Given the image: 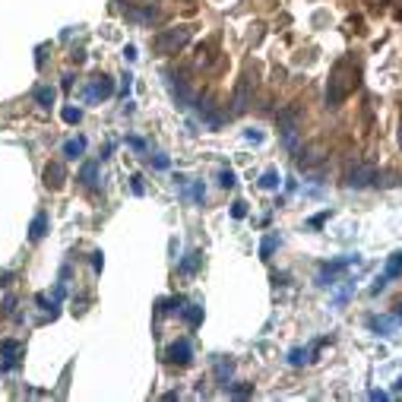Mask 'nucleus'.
<instances>
[{
    "label": "nucleus",
    "mask_w": 402,
    "mask_h": 402,
    "mask_svg": "<svg viewBox=\"0 0 402 402\" xmlns=\"http://www.w3.org/2000/svg\"><path fill=\"white\" fill-rule=\"evenodd\" d=\"M193 200H196V203L206 200V187H203V184H193Z\"/></svg>",
    "instance_id": "bb28decb"
},
{
    "label": "nucleus",
    "mask_w": 402,
    "mask_h": 402,
    "mask_svg": "<svg viewBox=\"0 0 402 402\" xmlns=\"http://www.w3.org/2000/svg\"><path fill=\"white\" fill-rule=\"evenodd\" d=\"M181 317H184L187 326H200V323H203V307L200 304H184L181 307Z\"/></svg>",
    "instance_id": "f8f14e48"
},
{
    "label": "nucleus",
    "mask_w": 402,
    "mask_h": 402,
    "mask_svg": "<svg viewBox=\"0 0 402 402\" xmlns=\"http://www.w3.org/2000/svg\"><path fill=\"white\" fill-rule=\"evenodd\" d=\"M95 177H98V161H85L82 171H80V184L82 187H95Z\"/></svg>",
    "instance_id": "ddd939ff"
},
{
    "label": "nucleus",
    "mask_w": 402,
    "mask_h": 402,
    "mask_svg": "<svg viewBox=\"0 0 402 402\" xmlns=\"http://www.w3.org/2000/svg\"><path fill=\"white\" fill-rule=\"evenodd\" d=\"M124 57H127V61H136V48L127 45V48H124Z\"/></svg>",
    "instance_id": "72a5a7b5"
},
{
    "label": "nucleus",
    "mask_w": 402,
    "mask_h": 402,
    "mask_svg": "<svg viewBox=\"0 0 402 402\" xmlns=\"http://www.w3.org/2000/svg\"><path fill=\"white\" fill-rule=\"evenodd\" d=\"M399 140H402V133H399Z\"/></svg>",
    "instance_id": "58836bf2"
},
{
    "label": "nucleus",
    "mask_w": 402,
    "mask_h": 402,
    "mask_svg": "<svg viewBox=\"0 0 402 402\" xmlns=\"http://www.w3.org/2000/svg\"><path fill=\"white\" fill-rule=\"evenodd\" d=\"M130 190H133L136 196L146 193V187H143V177H140V174H133V177H130Z\"/></svg>",
    "instance_id": "b1692460"
},
{
    "label": "nucleus",
    "mask_w": 402,
    "mask_h": 402,
    "mask_svg": "<svg viewBox=\"0 0 402 402\" xmlns=\"http://www.w3.org/2000/svg\"><path fill=\"white\" fill-rule=\"evenodd\" d=\"M304 358H307V355L301 352V348H292V355H288V361H292V364H301Z\"/></svg>",
    "instance_id": "c85d7f7f"
},
{
    "label": "nucleus",
    "mask_w": 402,
    "mask_h": 402,
    "mask_svg": "<svg viewBox=\"0 0 402 402\" xmlns=\"http://www.w3.org/2000/svg\"><path fill=\"white\" fill-rule=\"evenodd\" d=\"M232 367H235L232 361H219V364H216V374H219V383H222V387H225V390H228V377H232Z\"/></svg>",
    "instance_id": "aec40b11"
},
{
    "label": "nucleus",
    "mask_w": 402,
    "mask_h": 402,
    "mask_svg": "<svg viewBox=\"0 0 402 402\" xmlns=\"http://www.w3.org/2000/svg\"><path fill=\"white\" fill-rule=\"evenodd\" d=\"M260 187H263V190H276V187H279V171H276V168L263 171V177H260Z\"/></svg>",
    "instance_id": "f3484780"
},
{
    "label": "nucleus",
    "mask_w": 402,
    "mask_h": 402,
    "mask_svg": "<svg viewBox=\"0 0 402 402\" xmlns=\"http://www.w3.org/2000/svg\"><path fill=\"white\" fill-rule=\"evenodd\" d=\"M326 219H329V209H326V212H320V216H314V219H311V225H314V228H320Z\"/></svg>",
    "instance_id": "7c9ffc66"
},
{
    "label": "nucleus",
    "mask_w": 402,
    "mask_h": 402,
    "mask_svg": "<svg viewBox=\"0 0 402 402\" xmlns=\"http://www.w3.org/2000/svg\"><path fill=\"white\" fill-rule=\"evenodd\" d=\"M219 187H225V190H228V187H235V171L232 168H222L219 171Z\"/></svg>",
    "instance_id": "5701e85b"
},
{
    "label": "nucleus",
    "mask_w": 402,
    "mask_h": 402,
    "mask_svg": "<svg viewBox=\"0 0 402 402\" xmlns=\"http://www.w3.org/2000/svg\"><path fill=\"white\" fill-rule=\"evenodd\" d=\"M32 95H35V101H38L41 108H51V105H54V98H57V92L51 89V85H38Z\"/></svg>",
    "instance_id": "4468645a"
},
{
    "label": "nucleus",
    "mask_w": 402,
    "mask_h": 402,
    "mask_svg": "<svg viewBox=\"0 0 402 402\" xmlns=\"http://www.w3.org/2000/svg\"><path fill=\"white\" fill-rule=\"evenodd\" d=\"M101 263H105V260H101V253H92V266L101 269Z\"/></svg>",
    "instance_id": "e433bc0d"
},
{
    "label": "nucleus",
    "mask_w": 402,
    "mask_h": 402,
    "mask_svg": "<svg viewBox=\"0 0 402 402\" xmlns=\"http://www.w3.org/2000/svg\"><path fill=\"white\" fill-rule=\"evenodd\" d=\"M244 136H247V143H263V133L260 130H247Z\"/></svg>",
    "instance_id": "2f4dec72"
},
{
    "label": "nucleus",
    "mask_w": 402,
    "mask_h": 402,
    "mask_svg": "<svg viewBox=\"0 0 402 402\" xmlns=\"http://www.w3.org/2000/svg\"><path fill=\"white\" fill-rule=\"evenodd\" d=\"M111 92H114V82H111L108 76H95V80L85 85V95L89 98H108Z\"/></svg>",
    "instance_id": "6e6552de"
},
{
    "label": "nucleus",
    "mask_w": 402,
    "mask_h": 402,
    "mask_svg": "<svg viewBox=\"0 0 402 402\" xmlns=\"http://www.w3.org/2000/svg\"><path fill=\"white\" fill-rule=\"evenodd\" d=\"M279 247V238L276 235H269V238H263V244H260V260H269L272 250Z\"/></svg>",
    "instance_id": "a211bd4d"
},
{
    "label": "nucleus",
    "mask_w": 402,
    "mask_h": 402,
    "mask_svg": "<svg viewBox=\"0 0 402 402\" xmlns=\"http://www.w3.org/2000/svg\"><path fill=\"white\" fill-rule=\"evenodd\" d=\"M200 260H203L200 253H190V256H187V260H184V263H181V266H177V269H181L184 276H190V272H193L196 266H200Z\"/></svg>",
    "instance_id": "412c9836"
},
{
    "label": "nucleus",
    "mask_w": 402,
    "mask_h": 402,
    "mask_svg": "<svg viewBox=\"0 0 402 402\" xmlns=\"http://www.w3.org/2000/svg\"><path fill=\"white\" fill-rule=\"evenodd\" d=\"M127 143H130V146H133L136 152H143V149H146V140H140V136H127Z\"/></svg>",
    "instance_id": "a878e982"
},
{
    "label": "nucleus",
    "mask_w": 402,
    "mask_h": 402,
    "mask_svg": "<svg viewBox=\"0 0 402 402\" xmlns=\"http://www.w3.org/2000/svg\"><path fill=\"white\" fill-rule=\"evenodd\" d=\"M61 117H64L67 124H80V121H82V111H80V108H64Z\"/></svg>",
    "instance_id": "4be33fe9"
},
{
    "label": "nucleus",
    "mask_w": 402,
    "mask_h": 402,
    "mask_svg": "<svg viewBox=\"0 0 402 402\" xmlns=\"http://www.w3.org/2000/svg\"><path fill=\"white\" fill-rule=\"evenodd\" d=\"M156 168H159V171L168 168V159H165V156H156Z\"/></svg>",
    "instance_id": "c9c22d12"
},
{
    "label": "nucleus",
    "mask_w": 402,
    "mask_h": 402,
    "mask_svg": "<svg viewBox=\"0 0 402 402\" xmlns=\"http://www.w3.org/2000/svg\"><path fill=\"white\" fill-rule=\"evenodd\" d=\"M196 111H200V121L206 124V127H212V130L222 124V117L216 114V105H212L209 98H200V101H196Z\"/></svg>",
    "instance_id": "9d476101"
},
{
    "label": "nucleus",
    "mask_w": 402,
    "mask_h": 402,
    "mask_svg": "<svg viewBox=\"0 0 402 402\" xmlns=\"http://www.w3.org/2000/svg\"><path fill=\"white\" fill-rule=\"evenodd\" d=\"M82 152H85V140H82V136H76V140H67V143H64V156H67V159H80Z\"/></svg>",
    "instance_id": "2eb2a0df"
},
{
    "label": "nucleus",
    "mask_w": 402,
    "mask_h": 402,
    "mask_svg": "<svg viewBox=\"0 0 402 402\" xmlns=\"http://www.w3.org/2000/svg\"><path fill=\"white\" fill-rule=\"evenodd\" d=\"M232 390V396H250L253 393V387H228Z\"/></svg>",
    "instance_id": "c756f323"
},
{
    "label": "nucleus",
    "mask_w": 402,
    "mask_h": 402,
    "mask_svg": "<svg viewBox=\"0 0 402 402\" xmlns=\"http://www.w3.org/2000/svg\"><path fill=\"white\" fill-rule=\"evenodd\" d=\"M181 307H184V298H165V301H159V311L161 314H171V311L181 314Z\"/></svg>",
    "instance_id": "6ab92c4d"
},
{
    "label": "nucleus",
    "mask_w": 402,
    "mask_h": 402,
    "mask_svg": "<svg viewBox=\"0 0 402 402\" xmlns=\"http://www.w3.org/2000/svg\"><path fill=\"white\" fill-rule=\"evenodd\" d=\"M121 80H124V85H121V92H124V98H127V95H130V85H133V76H130V73H124Z\"/></svg>",
    "instance_id": "cd10ccee"
},
{
    "label": "nucleus",
    "mask_w": 402,
    "mask_h": 402,
    "mask_svg": "<svg viewBox=\"0 0 402 402\" xmlns=\"http://www.w3.org/2000/svg\"><path fill=\"white\" fill-rule=\"evenodd\" d=\"M387 279H396V276H402V250H396L387 260V272H383Z\"/></svg>",
    "instance_id": "dca6fc26"
},
{
    "label": "nucleus",
    "mask_w": 402,
    "mask_h": 402,
    "mask_svg": "<svg viewBox=\"0 0 402 402\" xmlns=\"http://www.w3.org/2000/svg\"><path fill=\"white\" fill-rule=\"evenodd\" d=\"M232 216H235V219H244V216H247V203H244V200H238L235 206H232Z\"/></svg>",
    "instance_id": "393cba45"
},
{
    "label": "nucleus",
    "mask_w": 402,
    "mask_h": 402,
    "mask_svg": "<svg viewBox=\"0 0 402 402\" xmlns=\"http://www.w3.org/2000/svg\"><path fill=\"white\" fill-rule=\"evenodd\" d=\"M19 355H22V342L16 339H3L0 342V358H3V371H13L19 364Z\"/></svg>",
    "instance_id": "423d86ee"
},
{
    "label": "nucleus",
    "mask_w": 402,
    "mask_h": 402,
    "mask_svg": "<svg viewBox=\"0 0 402 402\" xmlns=\"http://www.w3.org/2000/svg\"><path fill=\"white\" fill-rule=\"evenodd\" d=\"M165 361L168 364H190L193 361V345L187 339H177V342H171L168 345V352H165Z\"/></svg>",
    "instance_id": "39448f33"
},
{
    "label": "nucleus",
    "mask_w": 402,
    "mask_h": 402,
    "mask_svg": "<svg viewBox=\"0 0 402 402\" xmlns=\"http://www.w3.org/2000/svg\"><path fill=\"white\" fill-rule=\"evenodd\" d=\"M187 41H190V25H177V29L159 32V35L152 38V51L161 54V57H168V54H177Z\"/></svg>",
    "instance_id": "f03ea898"
},
{
    "label": "nucleus",
    "mask_w": 402,
    "mask_h": 402,
    "mask_svg": "<svg viewBox=\"0 0 402 402\" xmlns=\"http://www.w3.org/2000/svg\"><path fill=\"white\" fill-rule=\"evenodd\" d=\"M355 85H358V70L352 67V61H339L332 67L329 85H326V101L329 105H339L342 98H348V92H352Z\"/></svg>",
    "instance_id": "f257e3e1"
},
{
    "label": "nucleus",
    "mask_w": 402,
    "mask_h": 402,
    "mask_svg": "<svg viewBox=\"0 0 402 402\" xmlns=\"http://www.w3.org/2000/svg\"><path fill=\"white\" fill-rule=\"evenodd\" d=\"M10 279H13V272H0V288L10 285Z\"/></svg>",
    "instance_id": "f704fd0d"
},
{
    "label": "nucleus",
    "mask_w": 402,
    "mask_h": 402,
    "mask_svg": "<svg viewBox=\"0 0 402 402\" xmlns=\"http://www.w3.org/2000/svg\"><path fill=\"white\" fill-rule=\"evenodd\" d=\"M377 181H380L377 168L367 165V161H355V165H348V171H345V184L355 187V190H361L367 184H377Z\"/></svg>",
    "instance_id": "20e7f679"
},
{
    "label": "nucleus",
    "mask_w": 402,
    "mask_h": 402,
    "mask_svg": "<svg viewBox=\"0 0 402 402\" xmlns=\"http://www.w3.org/2000/svg\"><path fill=\"white\" fill-rule=\"evenodd\" d=\"M250 85H253L250 76H241V82H238V89H235V114L247 111V105H250Z\"/></svg>",
    "instance_id": "0eeeda50"
},
{
    "label": "nucleus",
    "mask_w": 402,
    "mask_h": 402,
    "mask_svg": "<svg viewBox=\"0 0 402 402\" xmlns=\"http://www.w3.org/2000/svg\"><path fill=\"white\" fill-rule=\"evenodd\" d=\"M279 121V130H282V140L285 146H295V136H298V121H301V105H288L276 114Z\"/></svg>",
    "instance_id": "7ed1b4c3"
},
{
    "label": "nucleus",
    "mask_w": 402,
    "mask_h": 402,
    "mask_svg": "<svg viewBox=\"0 0 402 402\" xmlns=\"http://www.w3.org/2000/svg\"><path fill=\"white\" fill-rule=\"evenodd\" d=\"M64 181H67V171H64V165H61V161H51V165L45 168V184L51 187V190H61V187H64Z\"/></svg>",
    "instance_id": "1a4fd4ad"
},
{
    "label": "nucleus",
    "mask_w": 402,
    "mask_h": 402,
    "mask_svg": "<svg viewBox=\"0 0 402 402\" xmlns=\"http://www.w3.org/2000/svg\"><path fill=\"white\" fill-rule=\"evenodd\" d=\"M396 390H402V377H399V380H396Z\"/></svg>",
    "instance_id": "4c0bfd02"
},
{
    "label": "nucleus",
    "mask_w": 402,
    "mask_h": 402,
    "mask_svg": "<svg viewBox=\"0 0 402 402\" xmlns=\"http://www.w3.org/2000/svg\"><path fill=\"white\" fill-rule=\"evenodd\" d=\"M45 235H48V212H38V216L32 219V225H29V238L32 241H41Z\"/></svg>",
    "instance_id": "9b49d317"
},
{
    "label": "nucleus",
    "mask_w": 402,
    "mask_h": 402,
    "mask_svg": "<svg viewBox=\"0 0 402 402\" xmlns=\"http://www.w3.org/2000/svg\"><path fill=\"white\" fill-rule=\"evenodd\" d=\"M16 311V298H6L3 301V314H13Z\"/></svg>",
    "instance_id": "473e14b6"
}]
</instances>
